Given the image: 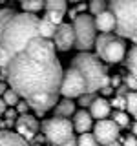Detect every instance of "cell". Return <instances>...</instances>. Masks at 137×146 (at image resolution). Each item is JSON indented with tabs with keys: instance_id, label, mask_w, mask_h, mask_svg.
Masks as SVG:
<instances>
[{
	"instance_id": "6da1fadb",
	"label": "cell",
	"mask_w": 137,
	"mask_h": 146,
	"mask_svg": "<svg viewBox=\"0 0 137 146\" xmlns=\"http://www.w3.org/2000/svg\"><path fill=\"white\" fill-rule=\"evenodd\" d=\"M4 71L7 86L37 115L53 110L61 95L62 66L51 40L33 36L22 51L11 57Z\"/></svg>"
},
{
	"instance_id": "7a4b0ae2",
	"label": "cell",
	"mask_w": 137,
	"mask_h": 146,
	"mask_svg": "<svg viewBox=\"0 0 137 146\" xmlns=\"http://www.w3.org/2000/svg\"><path fill=\"white\" fill-rule=\"evenodd\" d=\"M71 68H75L84 77L86 93H97L104 86L110 84L108 68L104 66V62L97 55H93L90 51H80L79 55H75L71 60Z\"/></svg>"
},
{
	"instance_id": "3957f363",
	"label": "cell",
	"mask_w": 137,
	"mask_h": 146,
	"mask_svg": "<svg viewBox=\"0 0 137 146\" xmlns=\"http://www.w3.org/2000/svg\"><path fill=\"white\" fill-rule=\"evenodd\" d=\"M108 11L115 18V35L137 44V0H108Z\"/></svg>"
},
{
	"instance_id": "277c9868",
	"label": "cell",
	"mask_w": 137,
	"mask_h": 146,
	"mask_svg": "<svg viewBox=\"0 0 137 146\" xmlns=\"http://www.w3.org/2000/svg\"><path fill=\"white\" fill-rule=\"evenodd\" d=\"M95 55L108 64H119L126 57V42L115 33H100L93 44Z\"/></svg>"
},
{
	"instance_id": "5b68a950",
	"label": "cell",
	"mask_w": 137,
	"mask_h": 146,
	"mask_svg": "<svg viewBox=\"0 0 137 146\" xmlns=\"http://www.w3.org/2000/svg\"><path fill=\"white\" fill-rule=\"evenodd\" d=\"M73 35H75V44L73 48H77L79 51H90L93 49L95 38H97V29L93 24V17L80 13L73 18Z\"/></svg>"
},
{
	"instance_id": "8992f818",
	"label": "cell",
	"mask_w": 137,
	"mask_h": 146,
	"mask_svg": "<svg viewBox=\"0 0 137 146\" xmlns=\"http://www.w3.org/2000/svg\"><path fill=\"white\" fill-rule=\"evenodd\" d=\"M42 133L53 146H59L73 137V124L70 119H61V117H51L42 121Z\"/></svg>"
},
{
	"instance_id": "52a82bcc",
	"label": "cell",
	"mask_w": 137,
	"mask_h": 146,
	"mask_svg": "<svg viewBox=\"0 0 137 146\" xmlns=\"http://www.w3.org/2000/svg\"><path fill=\"white\" fill-rule=\"evenodd\" d=\"M84 93H86L84 77L71 66L66 71H62V80H61V95L62 97L64 99H77Z\"/></svg>"
},
{
	"instance_id": "ba28073f",
	"label": "cell",
	"mask_w": 137,
	"mask_h": 146,
	"mask_svg": "<svg viewBox=\"0 0 137 146\" xmlns=\"http://www.w3.org/2000/svg\"><path fill=\"white\" fill-rule=\"evenodd\" d=\"M119 135H121V128L112 119H100V121H97V124H93V137L100 146L117 141Z\"/></svg>"
},
{
	"instance_id": "9c48e42d",
	"label": "cell",
	"mask_w": 137,
	"mask_h": 146,
	"mask_svg": "<svg viewBox=\"0 0 137 146\" xmlns=\"http://www.w3.org/2000/svg\"><path fill=\"white\" fill-rule=\"evenodd\" d=\"M15 128H17L15 133H18L26 143H31V141L35 139L39 128H40V122L37 121L35 115L24 113V115H18V119L15 121Z\"/></svg>"
},
{
	"instance_id": "30bf717a",
	"label": "cell",
	"mask_w": 137,
	"mask_h": 146,
	"mask_svg": "<svg viewBox=\"0 0 137 146\" xmlns=\"http://www.w3.org/2000/svg\"><path fill=\"white\" fill-rule=\"evenodd\" d=\"M75 44V35H73V26L68 24V22H62V24L57 26L53 35V46L59 51H70Z\"/></svg>"
},
{
	"instance_id": "8fae6325",
	"label": "cell",
	"mask_w": 137,
	"mask_h": 146,
	"mask_svg": "<svg viewBox=\"0 0 137 146\" xmlns=\"http://www.w3.org/2000/svg\"><path fill=\"white\" fill-rule=\"evenodd\" d=\"M73 130L77 131V133H86V131H90L91 128H93V119H91V115L86 110H79V111L73 113Z\"/></svg>"
},
{
	"instance_id": "7c38bea8",
	"label": "cell",
	"mask_w": 137,
	"mask_h": 146,
	"mask_svg": "<svg viewBox=\"0 0 137 146\" xmlns=\"http://www.w3.org/2000/svg\"><path fill=\"white\" fill-rule=\"evenodd\" d=\"M90 115L91 119H97V121H100V119H108L110 113H112V106H110V102L104 97H95V100L90 104Z\"/></svg>"
},
{
	"instance_id": "4fadbf2b",
	"label": "cell",
	"mask_w": 137,
	"mask_h": 146,
	"mask_svg": "<svg viewBox=\"0 0 137 146\" xmlns=\"http://www.w3.org/2000/svg\"><path fill=\"white\" fill-rule=\"evenodd\" d=\"M93 24H95V29L100 31V33H112V31H115V18H113V15L108 9L93 17Z\"/></svg>"
},
{
	"instance_id": "5bb4252c",
	"label": "cell",
	"mask_w": 137,
	"mask_h": 146,
	"mask_svg": "<svg viewBox=\"0 0 137 146\" xmlns=\"http://www.w3.org/2000/svg\"><path fill=\"white\" fill-rule=\"evenodd\" d=\"M77 110H75V102H73L71 99H61V100H57V104L53 106V113L55 115L53 117H61V119H70L73 117V113H75Z\"/></svg>"
},
{
	"instance_id": "9a60e30c",
	"label": "cell",
	"mask_w": 137,
	"mask_h": 146,
	"mask_svg": "<svg viewBox=\"0 0 137 146\" xmlns=\"http://www.w3.org/2000/svg\"><path fill=\"white\" fill-rule=\"evenodd\" d=\"M0 146H29L18 133L9 130H0Z\"/></svg>"
},
{
	"instance_id": "2e32d148",
	"label": "cell",
	"mask_w": 137,
	"mask_h": 146,
	"mask_svg": "<svg viewBox=\"0 0 137 146\" xmlns=\"http://www.w3.org/2000/svg\"><path fill=\"white\" fill-rule=\"evenodd\" d=\"M55 29H57V26L51 24L48 18H39V36L40 38L51 40L55 35Z\"/></svg>"
},
{
	"instance_id": "e0dca14e",
	"label": "cell",
	"mask_w": 137,
	"mask_h": 146,
	"mask_svg": "<svg viewBox=\"0 0 137 146\" xmlns=\"http://www.w3.org/2000/svg\"><path fill=\"white\" fill-rule=\"evenodd\" d=\"M124 60H126V66H128V73L137 77V44L130 48V51L124 57Z\"/></svg>"
},
{
	"instance_id": "ac0fdd59",
	"label": "cell",
	"mask_w": 137,
	"mask_h": 146,
	"mask_svg": "<svg viewBox=\"0 0 137 146\" xmlns=\"http://www.w3.org/2000/svg\"><path fill=\"white\" fill-rule=\"evenodd\" d=\"M44 9L46 11H55V13H66L68 2L66 0H44Z\"/></svg>"
},
{
	"instance_id": "d6986e66",
	"label": "cell",
	"mask_w": 137,
	"mask_h": 146,
	"mask_svg": "<svg viewBox=\"0 0 137 146\" xmlns=\"http://www.w3.org/2000/svg\"><path fill=\"white\" fill-rule=\"evenodd\" d=\"M22 9H24V13H35L40 11V9H44V0H22L20 2Z\"/></svg>"
},
{
	"instance_id": "ffe728a7",
	"label": "cell",
	"mask_w": 137,
	"mask_h": 146,
	"mask_svg": "<svg viewBox=\"0 0 137 146\" xmlns=\"http://www.w3.org/2000/svg\"><path fill=\"white\" fill-rule=\"evenodd\" d=\"M126 99V110L130 115H134V119L137 121V91H128L124 95Z\"/></svg>"
},
{
	"instance_id": "44dd1931",
	"label": "cell",
	"mask_w": 137,
	"mask_h": 146,
	"mask_svg": "<svg viewBox=\"0 0 137 146\" xmlns=\"http://www.w3.org/2000/svg\"><path fill=\"white\" fill-rule=\"evenodd\" d=\"M2 100L6 102V106H7V108H15L17 104H18V100H20V95H18L15 90L7 88V90H6V93L2 95Z\"/></svg>"
},
{
	"instance_id": "7402d4cb",
	"label": "cell",
	"mask_w": 137,
	"mask_h": 146,
	"mask_svg": "<svg viewBox=\"0 0 137 146\" xmlns=\"http://www.w3.org/2000/svg\"><path fill=\"white\" fill-rule=\"evenodd\" d=\"M77 146H100L97 143V139L93 137V133L86 131V133H80L79 139H77Z\"/></svg>"
},
{
	"instance_id": "603a6c76",
	"label": "cell",
	"mask_w": 137,
	"mask_h": 146,
	"mask_svg": "<svg viewBox=\"0 0 137 146\" xmlns=\"http://www.w3.org/2000/svg\"><path fill=\"white\" fill-rule=\"evenodd\" d=\"M112 121L115 122V124L119 128H128V124H130V119H128V113L124 111H119V110H115L112 115Z\"/></svg>"
},
{
	"instance_id": "cb8c5ba5",
	"label": "cell",
	"mask_w": 137,
	"mask_h": 146,
	"mask_svg": "<svg viewBox=\"0 0 137 146\" xmlns=\"http://www.w3.org/2000/svg\"><path fill=\"white\" fill-rule=\"evenodd\" d=\"M106 9H108V0H90V11L93 13V17L106 11Z\"/></svg>"
},
{
	"instance_id": "d4e9b609",
	"label": "cell",
	"mask_w": 137,
	"mask_h": 146,
	"mask_svg": "<svg viewBox=\"0 0 137 146\" xmlns=\"http://www.w3.org/2000/svg\"><path fill=\"white\" fill-rule=\"evenodd\" d=\"M95 97H97V93H84V95H80L79 97V106L82 108V110H86V108H90V104L95 100Z\"/></svg>"
},
{
	"instance_id": "484cf974",
	"label": "cell",
	"mask_w": 137,
	"mask_h": 146,
	"mask_svg": "<svg viewBox=\"0 0 137 146\" xmlns=\"http://www.w3.org/2000/svg\"><path fill=\"white\" fill-rule=\"evenodd\" d=\"M121 80H122V84H124L128 90H132V91H137V77H134L132 73H128V75H124Z\"/></svg>"
},
{
	"instance_id": "4316f807",
	"label": "cell",
	"mask_w": 137,
	"mask_h": 146,
	"mask_svg": "<svg viewBox=\"0 0 137 146\" xmlns=\"http://www.w3.org/2000/svg\"><path fill=\"white\" fill-rule=\"evenodd\" d=\"M44 18H48L51 24H55V26H59V24H62V18H64V15L62 13H55V11H46V17Z\"/></svg>"
},
{
	"instance_id": "83f0119b",
	"label": "cell",
	"mask_w": 137,
	"mask_h": 146,
	"mask_svg": "<svg viewBox=\"0 0 137 146\" xmlns=\"http://www.w3.org/2000/svg\"><path fill=\"white\" fill-rule=\"evenodd\" d=\"M4 117H6V124L7 126H13V124H15V121L18 119V113L15 111V108H7L6 111H4Z\"/></svg>"
},
{
	"instance_id": "f1b7e54d",
	"label": "cell",
	"mask_w": 137,
	"mask_h": 146,
	"mask_svg": "<svg viewBox=\"0 0 137 146\" xmlns=\"http://www.w3.org/2000/svg\"><path fill=\"white\" fill-rule=\"evenodd\" d=\"M110 106H113L115 110H119V111H124V110H126V99H124V97H119V95H117V97L113 99L112 102H110Z\"/></svg>"
},
{
	"instance_id": "f546056e",
	"label": "cell",
	"mask_w": 137,
	"mask_h": 146,
	"mask_svg": "<svg viewBox=\"0 0 137 146\" xmlns=\"http://www.w3.org/2000/svg\"><path fill=\"white\" fill-rule=\"evenodd\" d=\"M27 110H29V104L26 102V100H18V104L15 106V111L18 113V115H24V113H27Z\"/></svg>"
},
{
	"instance_id": "4dcf8cb0",
	"label": "cell",
	"mask_w": 137,
	"mask_h": 146,
	"mask_svg": "<svg viewBox=\"0 0 137 146\" xmlns=\"http://www.w3.org/2000/svg\"><path fill=\"white\" fill-rule=\"evenodd\" d=\"M121 146H137V137L130 133L124 141H122V144H121Z\"/></svg>"
},
{
	"instance_id": "1f68e13d",
	"label": "cell",
	"mask_w": 137,
	"mask_h": 146,
	"mask_svg": "<svg viewBox=\"0 0 137 146\" xmlns=\"http://www.w3.org/2000/svg\"><path fill=\"white\" fill-rule=\"evenodd\" d=\"M121 82H122L121 77H117V75H115V77H110V86H112L113 90H115L117 86H121Z\"/></svg>"
},
{
	"instance_id": "d6a6232c",
	"label": "cell",
	"mask_w": 137,
	"mask_h": 146,
	"mask_svg": "<svg viewBox=\"0 0 137 146\" xmlns=\"http://www.w3.org/2000/svg\"><path fill=\"white\" fill-rule=\"evenodd\" d=\"M113 91H115V90H113V88H112V86H110V84H108V86H104V88H102V90H100V95H102V97H104V99H106V97H108V95H112V93H113Z\"/></svg>"
},
{
	"instance_id": "836d02e7",
	"label": "cell",
	"mask_w": 137,
	"mask_h": 146,
	"mask_svg": "<svg viewBox=\"0 0 137 146\" xmlns=\"http://www.w3.org/2000/svg\"><path fill=\"white\" fill-rule=\"evenodd\" d=\"M59 146H77V139H71L70 141H66V143H62V144H59Z\"/></svg>"
},
{
	"instance_id": "e575fe53",
	"label": "cell",
	"mask_w": 137,
	"mask_h": 146,
	"mask_svg": "<svg viewBox=\"0 0 137 146\" xmlns=\"http://www.w3.org/2000/svg\"><path fill=\"white\" fill-rule=\"evenodd\" d=\"M7 88H9V86H7V84H6V82H4V80L0 82V97H2V95L6 93V90H7Z\"/></svg>"
},
{
	"instance_id": "d590c367",
	"label": "cell",
	"mask_w": 137,
	"mask_h": 146,
	"mask_svg": "<svg viewBox=\"0 0 137 146\" xmlns=\"http://www.w3.org/2000/svg\"><path fill=\"white\" fill-rule=\"evenodd\" d=\"M7 110V106H6V102L2 100V97H0V115H4V111Z\"/></svg>"
},
{
	"instance_id": "8d00e7d4",
	"label": "cell",
	"mask_w": 137,
	"mask_h": 146,
	"mask_svg": "<svg viewBox=\"0 0 137 146\" xmlns=\"http://www.w3.org/2000/svg\"><path fill=\"white\" fill-rule=\"evenodd\" d=\"M132 135H135V137H137V121L134 122V126H132Z\"/></svg>"
},
{
	"instance_id": "74e56055",
	"label": "cell",
	"mask_w": 137,
	"mask_h": 146,
	"mask_svg": "<svg viewBox=\"0 0 137 146\" xmlns=\"http://www.w3.org/2000/svg\"><path fill=\"white\" fill-rule=\"evenodd\" d=\"M104 146H121V143H119V141H113V143H108V144H104Z\"/></svg>"
},
{
	"instance_id": "f35d334b",
	"label": "cell",
	"mask_w": 137,
	"mask_h": 146,
	"mask_svg": "<svg viewBox=\"0 0 137 146\" xmlns=\"http://www.w3.org/2000/svg\"><path fill=\"white\" fill-rule=\"evenodd\" d=\"M29 146H42L40 143H33V144H29Z\"/></svg>"
},
{
	"instance_id": "ab89813d",
	"label": "cell",
	"mask_w": 137,
	"mask_h": 146,
	"mask_svg": "<svg viewBox=\"0 0 137 146\" xmlns=\"http://www.w3.org/2000/svg\"><path fill=\"white\" fill-rule=\"evenodd\" d=\"M66 2H80V0H66Z\"/></svg>"
},
{
	"instance_id": "60d3db41",
	"label": "cell",
	"mask_w": 137,
	"mask_h": 146,
	"mask_svg": "<svg viewBox=\"0 0 137 146\" xmlns=\"http://www.w3.org/2000/svg\"><path fill=\"white\" fill-rule=\"evenodd\" d=\"M20 2H22V0H20Z\"/></svg>"
}]
</instances>
